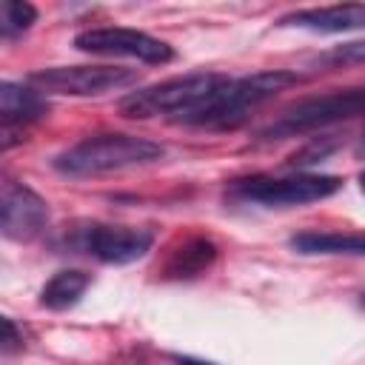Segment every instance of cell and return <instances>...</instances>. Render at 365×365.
<instances>
[{
  "instance_id": "11",
  "label": "cell",
  "mask_w": 365,
  "mask_h": 365,
  "mask_svg": "<svg viewBox=\"0 0 365 365\" xmlns=\"http://www.w3.org/2000/svg\"><path fill=\"white\" fill-rule=\"evenodd\" d=\"M279 26H294V29L319 31V34H339V31L365 26V6L345 3V6H325V9H299L291 14H282Z\"/></svg>"
},
{
  "instance_id": "8",
  "label": "cell",
  "mask_w": 365,
  "mask_h": 365,
  "mask_svg": "<svg viewBox=\"0 0 365 365\" xmlns=\"http://www.w3.org/2000/svg\"><path fill=\"white\" fill-rule=\"evenodd\" d=\"M48 225L46 200L23 182L6 180L0 188V228L14 242H29L40 237Z\"/></svg>"
},
{
  "instance_id": "9",
  "label": "cell",
  "mask_w": 365,
  "mask_h": 365,
  "mask_svg": "<svg viewBox=\"0 0 365 365\" xmlns=\"http://www.w3.org/2000/svg\"><path fill=\"white\" fill-rule=\"evenodd\" d=\"M86 251L94 254L100 262L108 265H128L145 257L154 245V234L148 228H131V225H91L86 231Z\"/></svg>"
},
{
  "instance_id": "14",
  "label": "cell",
  "mask_w": 365,
  "mask_h": 365,
  "mask_svg": "<svg viewBox=\"0 0 365 365\" xmlns=\"http://www.w3.org/2000/svg\"><path fill=\"white\" fill-rule=\"evenodd\" d=\"M214 259H217V245H214L211 240L194 237V240L182 242V245L171 254V259H168V265H165V274H168V277H177V279H188V277L202 274Z\"/></svg>"
},
{
  "instance_id": "12",
  "label": "cell",
  "mask_w": 365,
  "mask_h": 365,
  "mask_svg": "<svg viewBox=\"0 0 365 365\" xmlns=\"http://www.w3.org/2000/svg\"><path fill=\"white\" fill-rule=\"evenodd\" d=\"M297 254H345L365 257V234H339V231H302L291 237Z\"/></svg>"
},
{
  "instance_id": "6",
  "label": "cell",
  "mask_w": 365,
  "mask_h": 365,
  "mask_svg": "<svg viewBox=\"0 0 365 365\" xmlns=\"http://www.w3.org/2000/svg\"><path fill=\"white\" fill-rule=\"evenodd\" d=\"M342 185L339 177L334 174H291V177H248L240 180L234 185V194L259 205H305V202H317L325 200L331 194H336Z\"/></svg>"
},
{
  "instance_id": "2",
  "label": "cell",
  "mask_w": 365,
  "mask_h": 365,
  "mask_svg": "<svg viewBox=\"0 0 365 365\" xmlns=\"http://www.w3.org/2000/svg\"><path fill=\"white\" fill-rule=\"evenodd\" d=\"M231 77L220 71H194L182 77H171L154 83L148 88L131 91L120 100V114L128 120H148V117H180L185 120L200 106H205Z\"/></svg>"
},
{
  "instance_id": "1",
  "label": "cell",
  "mask_w": 365,
  "mask_h": 365,
  "mask_svg": "<svg viewBox=\"0 0 365 365\" xmlns=\"http://www.w3.org/2000/svg\"><path fill=\"white\" fill-rule=\"evenodd\" d=\"M297 83H299V74L297 71H285V68L257 71V74H248V77H231L205 106H200L182 123L200 125V128H214V131L237 128L262 103L274 100L279 91H285V88H291Z\"/></svg>"
},
{
  "instance_id": "10",
  "label": "cell",
  "mask_w": 365,
  "mask_h": 365,
  "mask_svg": "<svg viewBox=\"0 0 365 365\" xmlns=\"http://www.w3.org/2000/svg\"><path fill=\"white\" fill-rule=\"evenodd\" d=\"M48 111L46 94H40L34 86H23V83H11L3 80L0 83V117H3V151H9L14 145V131H23L29 123L40 120Z\"/></svg>"
},
{
  "instance_id": "17",
  "label": "cell",
  "mask_w": 365,
  "mask_h": 365,
  "mask_svg": "<svg viewBox=\"0 0 365 365\" xmlns=\"http://www.w3.org/2000/svg\"><path fill=\"white\" fill-rule=\"evenodd\" d=\"M336 148V143L334 140H322V143H311V145H305L299 154H294L288 163L297 168V165H311V163H317V160H325L331 151Z\"/></svg>"
},
{
  "instance_id": "16",
  "label": "cell",
  "mask_w": 365,
  "mask_h": 365,
  "mask_svg": "<svg viewBox=\"0 0 365 365\" xmlns=\"http://www.w3.org/2000/svg\"><path fill=\"white\" fill-rule=\"evenodd\" d=\"M362 63H365V40L334 46L317 57V66H328V68H345V66H362Z\"/></svg>"
},
{
  "instance_id": "19",
  "label": "cell",
  "mask_w": 365,
  "mask_h": 365,
  "mask_svg": "<svg viewBox=\"0 0 365 365\" xmlns=\"http://www.w3.org/2000/svg\"><path fill=\"white\" fill-rule=\"evenodd\" d=\"M180 365H214V362H202V359H191V356H177Z\"/></svg>"
},
{
  "instance_id": "3",
  "label": "cell",
  "mask_w": 365,
  "mask_h": 365,
  "mask_svg": "<svg viewBox=\"0 0 365 365\" xmlns=\"http://www.w3.org/2000/svg\"><path fill=\"white\" fill-rule=\"evenodd\" d=\"M163 157V145L134 134H97L80 140L54 157V168L68 177H97L134 165H145Z\"/></svg>"
},
{
  "instance_id": "15",
  "label": "cell",
  "mask_w": 365,
  "mask_h": 365,
  "mask_svg": "<svg viewBox=\"0 0 365 365\" xmlns=\"http://www.w3.org/2000/svg\"><path fill=\"white\" fill-rule=\"evenodd\" d=\"M37 20V9L31 3L23 0H3L0 3V37L3 40H14L23 31L31 29V23Z\"/></svg>"
},
{
  "instance_id": "13",
  "label": "cell",
  "mask_w": 365,
  "mask_h": 365,
  "mask_svg": "<svg viewBox=\"0 0 365 365\" xmlns=\"http://www.w3.org/2000/svg\"><path fill=\"white\" fill-rule=\"evenodd\" d=\"M91 285V277L86 271H77V268H66V271H57L40 291V305L48 308V311H68L74 308L83 294L88 291Z\"/></svg>"
},
{
  "instance_id": "18",
  "label": "cell",
  "mask_w": 365,
  "mask_h": 365,
  "mask_svg": "<svg viewBox=\"0 0 365 365\" xmlns=\"http://www.w3.org/2000/svg\"><path fill=\"white\" fill-rule=\"evenodd\" d=\"M0 348H3L6 356L23 348V334L17 331V325H14L11 317H3V345H0Z\"/></svg>"
},
{
  "instance_id": "7",
  "label": "cell",
  "mask_w": 365,
  "mask_h": 365,
  "mask_svg": "<svg viewBox=\"0 0 365 365\" xmlns=\"http://www.w3.org/2000/svg\"><path fill=\"white\" fill-rule=\"evenodd\" d=\"M74 48L86 54H103V57H131L140 63H171L174 48L145 31L123 29V26H103V29H86L74 34Z\"/></svg>"
},
{
  "instance_id": "5",
  "label": "cell",
  "mask_w": 365,
  "mask_h": 365,
  "mask_svg": "<svg viewBox=\"0 0 365 365\" xmlns=\"http://www.w3.org/2000/svg\"><path fill=\"white\" fill-rule=\"evenodd\" d=\"M140 80L134 68L123 66H54L34 71L29 86L40 94H66V97H100L108 91L128 88Z\"/></svg>"
},
{
  "instance_id": "20",
  "label": "cell",
  "mask_w": 365,
  "mask_h": 365,
  "mask_svg": "<svg viewBox=\"0 0 365 365\" xmlns=\"http://www.w3.org/2000/svg\"><path fill=\"white\" fill-rule=\"evenodd\" d=\"M359 188H362V191H365V171H362V174H359Z\"/></svg>"
},
{
  "instance_id": "4",
  "label": "cell",
  "mask_w": 365,
  "mask_h": 365,
  "mask_svg": "<svg viewBox=\"0 0 365 365\" xmlns=\"http://www.w3.org/2000/svg\"><path fill=\"white\" fill-rule=\"evenodd\" d=\"M365 114V88H345L331 94L305 97L288 106L259 137L262 140H285L297 134H308L317 128H328L342 120H354Z\"/></svg>"
}]
</instances>
